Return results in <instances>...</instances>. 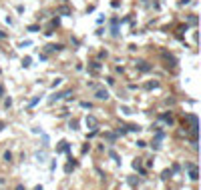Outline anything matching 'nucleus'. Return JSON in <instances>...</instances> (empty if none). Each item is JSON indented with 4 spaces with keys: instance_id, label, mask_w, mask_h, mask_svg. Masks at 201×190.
<instances>
[{
    "instance_id": "f03ea898",
    "label": "nucleus",
    "mask_w": 201,
    "mask_h": 190,
    "mask_svg": "<svg viewBox=\"0 0 201 190\" xmlns=\"http://www.w3.org/2000/svg\"><path fill=\"white\" fill-rule=\"evenodd\" d=\"M85 124H87V128H91V130H97V128H99V120L94 116H87Z\"/></svg>"
},
{
    "instance_id": "423d86ee",
    "label": "nucleus",
    "mask_w": 201,
    "mask_h": 190,
    "mask_svg": "<svg viewBox=\"0 0 201 190\" xmlns=\"http://www.w3.org/2000/svg\"><path fill=\"white\" fill-rule=\"evenodd\" d=\"M161 56H163V60H165V62H171V64H169L171 68H173V66L177 64V60H175L173 56H171V54H167V52H161Z\"/></svg>"
},
{
    "instance_id": "4468645a",
    "label": "nucleus",
    "mask_w": 201,
    "mask_h": 190,
    "mask_svg": "<svg viewBox=\"0 0 201 190\" xmlns=\"http://www.w3.org/2000/svg\"><path fill=\"white\" fill-rule=\"evenodd\" d=\"M22 66H24V68L30 66V58H28V56H26V58H22Z\"/></svg>"
},
{
    "instance_id": "1a4fd4ad",
    "label": "nucleus",
    "mask_w": 201,
    "mask_h": 190,
    "mask_svg": "<svg viewBox=\"0 0 201 190\" xmlns=\"http://www.w3.org/2000/svg\"><path fill=\"white\" fill-rule=\"evenodd\" d=\"M46 50H48V52H58V50H62V46H60V44H48Z\"/></svg>"
},
{
    "instance_id": "6e6552de",
    "label": "nucleus",
    "mask_w": 201,
    "mask_h": 190,
    "mask_svg": "<svg viewBox=\"0 0 201 190\" xmlns=\"http://www.w3.org/2000/svg\"><path fill=\"white\" fill-rule=\"evenodd\" d=\"M161 140H163V132H159V134L155 136V140H153V148H159V146H161Z\"/></svg>"
},
{
    "instance_id": "b1692460",
    "label": "nucleus",
    "mask_w": 201,
    "mask_h": 190,
    "mask_svg": "<svg viewBox=\"0 0 201 190\" xmlns=\"http://www.w3.org/2000/svg\"><path fill=\"white\" fill-rule=\"evenodd\" d=\"M2 38H6V32H2V30H0V40Z\"/></svg>"
},
{
    "instance_id": "f257e3e1",
    "label": "nucleus",
    "mask_w": 201,
    "mask_h": 190,
    "mask_svg": "<svg viewBox=\"0 0 201 190\" xmlns=\"http://www.w3.org/2000/svg\"><path fill=\"white\" fill-rule=\"evenodd\" d=\"M94 96L99 100H109V90L107 88H94Z\"/></svg>"
},
{
    "instance_id": "7ed1b4c3",
    "label": "nucleus",
    "mask_w": 201,
    "mask_h": 190,
    "mask_svg": "<svg viewBox=\"0 0 201 190\" xmlns=\"http://www.w3.org/2000/svg\"><path fill=\"white\" fill-rule=\"evenodd\" d=\"M185 168L189 170V178H191V180H197V178H199V174H197V166H195V164H185Z\"/></svg>"
},
{
    "instance_id": "20e7f679",
    "label": "nucleus",
    "mask_w": 201,
    "mask_h": 190,
    "mask_svg": "<svg viewBox=\"0 0 201 190\" xmlns=\"http://www.w3.org/2000/svg\"><path fill=\"white\" fill-rule=\"evenodd\" d=\"M137 68H139L141 72H149V70H151L153 66L149 64V62H145V60H139V62H137Z\"/></svg>"
},
{
    "instance_id": "dca6fc26",
    "label": "nucleus",
    "mask_w": 201,
    "mask_h": 190,
    "mask_svg": "<svg viewBox=\"0 0 201 190\" xmlns=\"http://www.w3.org/2000/svg\"><path fill=\"white\" fill-rule=\"evenodd\" d=\"M80 106H82V108H88V110L93 108V104H91V102H80Z\"/></svg>"
},
{
    "instance_id": "a878e982",
    "label": "nucleus",
    "mask_w": 201,
    "mask_h": 190,
    "mask_svg": "<svg viewBox=\"0 0 201 190\" xmlns=\"http://www.w3.org/2000/svg\"><path fill=\"white\" fill-rule=\"evenodd\" d=\"M2 128H4V122H0V130H2Z\"/></svg>"
},
{
    "instance_id": "39448f33",
    "label": "nucleus",
    "mask_w": 201,
    "mask_h": 190,
    "mask_svg": "<svg viewBox=\"0 0 201 190\" xmlns=\"http://www.w3.org/2000/svg\"><path fill=\"white\" fill-rule=\"evenodd\" d=\"M68 94H70V90H62V92H56V94H52V96H50V102H56V100L64 98V96H68Z\"/></svg>"
},
{
    "instance_id": "5701e85b",
    "label": "nucleus",
    "mask_w": 201,
    "mask_h": 190,
    "mask_svg": "<svg viewBox=\"0 0 201 190\" xmlns=\"http://www.w3.org/2000/svg\"><path fill=\"white\" fill-rule=\"evenodd\" d=\"M38 100H40V96H36V98H32V100H30V106H34V104H36V102H38Z\"/></svg>"
},
{
    "instance_id": "9b49d317",
    "label": "nucleus",
    "mask_w": 201,
    "mask_h": 190,
    "mask_svg": "<svg viewBox=\"0 0 201 190\" xmlns=\"http://www.w3.org/2000/svg\"><path fill=\"white\" fill-rule=\"evenodd\" d=\"M58 12H60V14H64V16H68V14H70V8H67V6H60V8H58Z\"/></svg>"
},
{
    "instance_id": "f8f14e48",
    "label": "nucleus",
    "mask_w": 201,
    "mask_h": 190,
    "mask_svg": "<svg viewBox=\"0 0 201 190\" xmlns=\"http://www.w3.org/2000/svg\"><path fill=\"white\" fill-rule=\"evenodd\" d=\"M157 86H159V82H147V86H145V88H147V90H151V88H157Z\"/></svg>"
},
{
    "instance_id": "ddd939ff",
    "label": "nucleus",
    "mask_w": 201,
    "mask_h": 190,
    "mask_svg": "<svg viewBox=\"0 0 201 190\" xmlns=\"http://www.w3.org/2000/svg\"><path fill=\"white\" fill-rule=\"evenodd\" d=\"M129 130H131V132H139V130H141V126H137V124H131V126H129Z\"/></svg>"
},
{
    "instance_id": "412c9836",
    "label": "nucleus",
    "mask_w": 201,
    "mask_h": 190,
    "mask_svg": "<svg viewBox=\"0 0 201 190\" xmlns=\"http://www.w3.org/2000/svg\"><path fill=\"white\" fill-rule=\"evenodd\" d=\"M189 24H193V26H195V24H197V18H195V16H191V18H189Z\"/></svg>"
},
{
    "instance_id": "a211bd4d",
    "label": "nucleus",
    "mask_w": 201,
    "mask_h": 190,
    "mask_svg": "<svg viewBox=\"0 0 201 190\" xmlns=\"http://www.w3.org/2000/svg\"><path fill=\"white\" fill-rule=\"evenodd\" d=\"M68 126H70L73 130H76V126H79V122H76V120H70V124H68Z\"/></svg>"
},
{
    "instance_id": "0eeeda50",
    "label": "nucleus",
    "mask_w": 201,
    "mask_h": 190,
    "mask_svg": "<svg viewBox=\"0 0 201 190\" xmlns=\"http://www.w3.org/2000/svg\"><path fill=\"white\" fill-rule=\"evenodd\" d=\"M111 24H113V30H111V32H113V36H119V20L113 18V20H111Z\"/></svg>"
},
{
    "instance_id": "aec40b11",
    "label": "nucleus",
    "mask_w": 201,
    "mask_h": 190,
    "mask_svg": "<svg viewBox=\"0 0 201 190\" xmlns=\"http://www.w3.org/2000/svg\"><path fill=\"white\" fill-rule=\"evenodd\" d=\"M121 112H123V114H131V108H127V106H123V108H121Z\"/></svg>"
},
{
    "instance_id": "4be33fe9",
    "label": "nucleus",
    "mask_w": 201,
    "mask_h": 190,
    "mask_svg": "<svg viewBox=\"0 0 201 190\" xmlns=\"http://www.w3.org/2000/svg\"><path fill=\"white\" fill-rule=\"evenodd\" d=\"M28 30H30V32H36V30H38V26H36V24H32V26H28Z\"/></svg>"
},
{
    "instance_id": "9d476101",
    "label": "nucleus",
    "mask_w": 201,
    "mask_h": 190,
    "mask_svg": "<svg viewBox=\"0 0 201 190\" xmlns=\"http://www.w3.org/2000/svg\"><path fill=\"white\" fill-rule=\"evenodd\" d=\"M67 150H68V142H67V140H62L60 146H58V152H67Z\"/></svg>"
},
{
    "instance_id": "f3484780",
    "label": "nucleus",
    "mask_w": 201,
    "mask_h": 190,
    "mask_svg": "<svg viewBox=\"0 0 201 190\" xmlns=\"http://www.w3.org/2000/svg\"><path fill=\"white\" fill-rule=\"evenodd\" d=\"M4 160L10 162V160H12V154H10V152H4Z\"/></svg>"
},
{
    "instance_id": "393cba45",
    "label": "nucleus",
    "mask_w": 201,
    "mask_h": 190,
    "mask_svg": "<svg viewBox=\"0 0 201 190\" xmlns=\"http://www.w3.org/2000/svg\"><path fill=\"white\" fill-rule=\"evenodd\" d=\"M2 94H4V88H2V86H0V96H2Z\"/></svg>"
},
{
    "instance_id": "2eb2a0df",
    "label": "nucleus",
    "mask_w": 201,
    "mask_h": 190,
    "mask_svg": "<svg viewBox=\"0 0 201 190\" xmlns=\"http://www.w3.org/2000/svg\"><path fill=\"white\" fill-rule=\"evenodd\" d=\"M36 158H38L40 162H42V160H44V158H46V154H44V152H36Z\"/></svg>"
},
{
    "instance_id": "6ab92c4d",
    "label": "nucleus",
    "mask_w": 201,
    "mask_h": 190,
    "mask_svg": "<svg viewBox=\"0 0 201 190\" xmlns=\"http://www.w3.org/2000/svg\"><path fill=\"white\" fill-rule=\"evenodd\" d=\"M171 176H173V172H171V170H165V172H163V178H171Z\"/></svg>"
}]
</instances>
